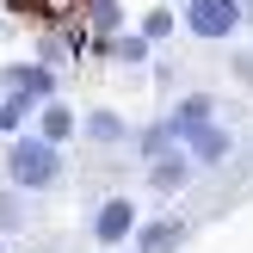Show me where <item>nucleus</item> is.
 Masks as SVG:
<instances>
[{"label": "nucleus", "instance_id": "16", "mask_svg": "<svg viewBox=\"0 0 253 253\" xmlns=\"http://www.w3.org/2000/svg\"><path fill=\"white\" fill-rule=\"evenodd\" d=\"M0 222H6V229H12V222H19V204H12L6 192H0Z\"/></svg>", "mask_w": 253, "mask_h": 253}, {"label": "nucleus", "instance_id": "6", "mask_svg": "<svg viewBox=\"0 0 253 253\" xmlns=\"http://www.w3.org/2000/svg\"><path fill=\"white\" fill-rule=\"evenodd\" d=\"M136 155L155 167V161H167V155H179V136H173V124H148L142 136H136Z\"/></svg>", "mask_w": 253, "mask_h": 253}, {"label": "nucleus", "instance_id": "11", "mask_svg": "<svg viewBox=\"0 0 253 253\" xmlns=\"http://www.w3.org/2000/svg\"><path fill=\"white\" fill-rule=\"evenodd\" d=\"M86 136H93V142H124V118L118 111H86Z\"/></svg>", "mask_w": 253, "mask_h": 253}, {"label": "nucleus", "instance_id": "2", "mask_svg": "<svg viewBox=\"0 0 253 253\" xmlns=\"http://www.w3.org/2000/svg\"><path fill=\"white\" fill-rule=\"evenodd\" d=\"M241 0H185V31L192 37H235Z\"/></svg>", "mask_w": 253, "mask_h": 253}, {"label": "nucleus", "instance_id": "12", "mask_svg": "<svg viewBox=\"0 0 253 253\" xmlns=\"http://www.w3.org/2000/svg\"><path fill=\"white\" fill-rule=\"evenodd\" d=\"M25 118H31V99H19V93H12V99H0V136H12Z\"/></svg>", "mask_w": 253, "mask_h": 253}, {"label": "nucleus", "instance_id": "15", "mask_svg": "<svg viewBox=\"0 0 253 253\" xmlns=\"http://www.w3.org/2000/svg\"><path fill=\"white\" fill-rule=\"evenodd\" d=\"M118 56H124V62H142V56H148V37H124Z\"/></svg>", "mask_w": 253, "mask_h": 253}, {"label": "nucleus", "instance_id": "10", "mask_svg": "<svg viewBox=\"0 0 253 253\" xmlns=\"http://www.w3.org/2000/svg\"><path fill=\"white\" fill-rule=\"evenodd\" d=\"M167 124H173V136H179V148H185V136H192L198 124H210V99H204V93H192V99H185V105L173 111Z\"/></svg>", "mask_w": 253, "mask_h": 253}, {"label": "nucleus", "instance_id": "1", "mask_svg": "<svg viewBox=\"0 0 253 253\" xmlns=\"http://www.w3.org/2000/svg\"><path fill=\"white\" fill-rule=\"evenodd\" d=\"M6 173L19 192H49V185L62 179V148L43 142V136H19V142L6 148Z\"/></svg>", "mask_w": 253, "mask_h": 253}, {"label": "nucleus", "instance_id": "9", "mask_svg": "<svg viewBox=\"0 0 253 253\" xmlns=\"http://www.w3.org/2000/svg\"><path fill=\"white\" fill-rule=\"evenodd\" d=\"M37 136H43V142H56V148H62V142H68V136H74V111H68V105H56V99H49V105L37 111Z\"/></svg>", "mask_w": 253, "mask_h": 253}, {"label": "nucleus", "instance_id": "4", "mask_svg": "<svg viewBox=\"0 0 253 253\" xmlns=\"http://www.w3.org/2000/svg\"><path fill=\"white\" fill-rule=\"evenodd\" d=\"M185 155H192L198 167H216V161L229 155V130H222L216 118H210V124H198V130L185 136Z\"/></svg>", "mask_w": 253, "mask_h": 253}, {"label": "nucleus", "instance_id": "13", "mask_svg": "<svg viewBox=\"0 0 253 253\" xmlns=\"http://www.w3.org/2000/svg\"><path fill=\"white\" fill-rule=\"evenodd\" d=\"M86 12H93V25H99V37H111V31H118V25H124V12H118V0H93V6H86Z\"/></svg>", "mask_w": 253, "mask_h": 253}, {"label": "nucleus", "instance_id": "7", "mask_svg": "<svg viewBox=\"0 0 253 253\" xmlns=\"http://www.w3.org/2000/svg\"><path fill=\"white\" fill-rule=\"evenodd\" d=\"M192 179V155H167V161H155V167H148V185H155V192H179V185Z\"/></svg>", "mask_w": 253, "mask_h": 253}, {"label": "nucleus", "instance_id": "5", "mask_svg": "<svg viewBox=\"0 0 253 253\" xmlns=\"http://www.w3.org/2000/svg\"><path fill=\"white\" fill-rule=\"evenodd\" d=\"M6 86H12L19 99H31V105H49V99H56L49 68H12V74H6Z\"/></svg>", "mask_w": 253, "mask_h": 253}, {"label": "nucleus", "instance_id": "3", "mask_svg": "<svg viewBox=\"0 0 253 253\" xmlns=\"http://www.w3.org/2000/svg\"><path fill=\"white\" fill-rule=\"evenodd\" d=\"M136 235V204L130 198H105V204L93 210V241L99 247H124Z\"/></svg>", "mask_w": 253, "mask_h": 253}, {"label": "nucleus", "instance_id": "14", "mask_svg": "<svg viewBox=\"0 0 253 253\" xmlns=\"http://www.w3.org/2000/svg\"><path fill=\"white\" fill-rule=\"evenodd\" d=\"M173 31V12H148L142 19V37H167Z\"/></svg>", "mask_w": 253, "mask_h": 253}, {"label": "nucleus", "instance_id": "8", "mask_svg": "<svg viewBox=\"0 0 253 253\" xmlns=\"http://www.w3.org/2000/svg\"><path fill=\"white\" fill-rule=\"evenodd\" d=\"M179 241H185V222L161 216V222H148V229H142V241H136V253H173Z\"/></svg>", "mask_w": 253, "mask_h": 253}]
</instances>
